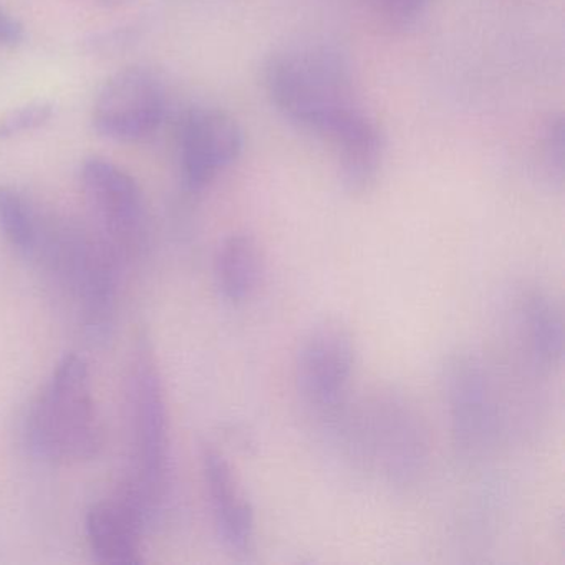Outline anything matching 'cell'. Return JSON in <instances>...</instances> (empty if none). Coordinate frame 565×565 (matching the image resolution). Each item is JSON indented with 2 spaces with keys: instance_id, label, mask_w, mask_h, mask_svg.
<instances>
[{
  "instance_id": "cell-1",
  "label": "cell",
  "mask_w": 565,
  "mask_h": 565,
  "mask_svg": "<svg viewBox=\"0 0 565 565\" xmlns=\"http://www.w3.org/2000/svg\"><path fill=\"white\" fill-rule=\"evenodd\" d=\"M264 88L280 115L310 134L330 138L363 110L352 71L335 49L297 45L267 58Z\"/></svg>"
},
{
  "instance_id": "cell-2",
  "label": "cell",
  "mask_w": 565,
  "mask_h": 565,
  "mask_svg": "<svg viewBox=\"0 0 565 565\" xmlns=\"http://www.w3.org/2000/svg\"><path fill=\"white\" fill-rule=\"evenodd\" d=\"M28 438L52 461H84L100 448L102 429L87 362L67 355L58 362L28 418Z\"/></svg>"
},
{
  "instance_id": "cell-3",
  "label": "cell",
  "mask_w": 565,
  "mask_h": 565,
  "mask_svg": "<svg viewBox=\"0 0 565 565\" xmlns=\"http://www.w3.org/2000/svg\"><path fill=\"white\" fill-rule=\"evenodd\" d=\"M443 390L456 449L468 461H481L499 436V405L486 363L471 352L449 356Z\"/></svg>"
},
{
  "instance_id": "cell-4",
  "label": "cell",
  "mask_w": 565,
  "mask_h": 565,
  "mask_svg": "<svg viewBox=\"0 0 565 565\" xmlns=\"http://www.w3.org/2000/svg\"><path fill=\"white\" fill-rule=\"evenodd\" d=\"M363 438L392 484L409 486L425 472L428 435L415 406L395 393H382L365 413Z\"/></svg>"
},
{
  "instance_id": "cell-5",
  "label": "cell",
  "mask_w": 565,
  "mask_h": 565,
  "mask_svg": "<svg viewBox=\"0 0 565 565\" xmlns=\"http://www.w3.org/2000/svg\"><path fill=\"white\" fill-rule=\"evenodd\" d=\"M167 111V92L160 78L143 67L111 75L95 98L92 124L100 137L137 143L160 128Z\"/></svg>"
},
{
  "instance_id": "cell-6",
  "label": "cell",
  "mask_w": 565,
  "mask_h": 565,
  "mask_svg": "<svg viewBox=\"0 0 565 565\" xmlns=\"http://www.w3.org/2000/svg\"><path fill=\"white\" fill-rule=\"evenodd\" d=\"M355 339L345 323L327 319L303 335L296 356V382L307 405L332 412L342 403L355 366Z\"/></svg>"
},
{
  "instance_id": "cell-7",
  "label": "cell",
  "mask_w": 565,
  "mask_h": 565,
  "mask_svg": "<svg viewBox=\"0 0 565 565\" xmlns=\"http://www.w3.org/2000/svg\"><path fill=\"white\" fill-rule=\"evenodd\" d=\"M131 425L137 445L138 484L134 491L143 499L157 501L163 494L170 471L168 413L160 376L150 360H138L130 380Z\"/></svg>"
},
{
  "instance_id": "cell-8",
  "label": "cell",
  "mask_w": 565,
  "mask_h": 565,
  "mask_svg": "<svg viewBox=\"0 0 565 565\" xmlns=\"http://www.w3.org/2000/svg\"><path fill=\"white\" fill-rule=\"evenodd\" d=\"M81 183L87 203L110 239L134 249L145 234V198L130 173L114 161L90 157L81 167Z\"/></svg>"
},
{
  "instance_id": "cell-9",
  "label": "cell",
  "mask_w": 565,
  "mask_h": 565,
  "mask_svg": "<svg viewBox=\"0 0 565 565\" xmlns=\"http://www.w3.org/2000/svg\"><path fill=\"white\" fill-rule=\"evenodd\" d=\"M239 124L220 108H193L181 124L180 161L184 186L201 191L243 153Z\"/></svg>"
},
{
  "instance_id": "cell-10",
  "label": "cell",
  "mask_w": 565,
  "mask_h": 565,
  "mask_svg": "<svg viewBox=\"0 0 565 565\" xmlns=\"http://www.w3.org/2000/svg\"><path fill=\"white\" fill-rule=\"evenodd\" d=\"M147 514V505L131 491L92 505L87 535L95 561L107 565L141 564V531Z\"/></svg>"
},
{
  "instance_id": "cell-11",
  "label": "cell",
  "mask_w": 565,
  "mask_h": 565,
  "mask_svg": "<svg viewBox=\"0 0 565 565\" xmlns=\"http://www.w3.org/2000/svg\"><path fill=\"white\" fill-rule=\"evenodd\" d=\"M512 332L519 350L539 372H551L564 356V317L554 297L525 289L512 306Z\"/></svg>"
},
{
  "instance_id": "cell-12",
  "label": "cell",
  "mask_w": 565,
  "mask_h": 565,
  "mask_svg": "<svg viewBox=\"0 0 565 565\" xmlns=\"http://www.w3.org/2000/svg\"><path fill=\"white\" fill-rule=\"evenodd\" d=\"M204 478L213 504L217 534L236 554H247L254 542V511L230 461L216 449L203 456Z\"/></svg>"
},
{
  "instance_id": "cell-13",
  "label": "cell",
  "mask_w": 565,
  "mask_h": 565,
  "mask_svg": "<svg viewBox=\"0 0 565 565\" xmlns=\"http://www.w3.org/2000/svg\"><path fill=\"white\" fill-rule=\"evenodd\" d=\"M329 140L335 148L343 188L352 194L369 191L379 180L385 157V141L376 121L362 110Z\"/></svg>"
},
{
  "instance_id": "cell-14",
  "label": "cell",
  "mask_w": 565,
  "mask_h": 565,
  "mask_svg": "<svg viewBox=\"0 0 565 565\" xmlns=\"http://www.w3.org/2000/svg\"><path fill=\"white\" fill-rule=\"evenodd\" d=\"M263 276V253L256 237L246 233L226 237L217 249L214 277L221 296L241 303L253 296Z\"/></svg>"
},
{
  "instance_id": "cell-15",
  "label": "cell",
  "mask_w": 565,
  "mask_h": 565,
  "mask_svg": "<svg viewBox=\"0 0 565 565\" xmlns=\"http://www.w3.org/2000/svg\"><path fill=\"white\" fill-rule=\"evenodd\" d=\"M0 231L22 253H35L41 246L38 216L25 198L11 186H0Z\"/></svg>"
},
{
  "instance_id": "cell-16",
  "label": "cell",
  "mask_w": 565,
  "mask_h": 565,
  "mask_svg": "<svg viewBox=\"0 0 565 565\" xmlns=\"http://www.w3.org/2000/svg\"><path fill=\"white\" fill-rule=\"evenodd\" d=\"M52 102L38 100L12 108L0 117V141L11 140L45 127L54 118Z\"/></svg>"
},
{
  "instance_id": "cell-17",
  "label": "cell",
  "mask_w": 565,
  "mask_h": 565,
  "mask_svg": "<svg viewBox=\"0 0 565 565\" xmlns=\"http://www.w3.org/2000/svg\"><path fill=\"white\" fill-rule=\"evenodd\" d=\"M564 118L554 117L542 128L541 140H539V160H541L545 178L557 186H562L564 183Z\"/></svg>"
},
{
  "instance_id": "cell-18",
  "label": "cell",
  "mask_w": 565,
  "mask_h": 565,
  "mask_svg": "<svg viewBox=\"0 0 565 565\" xmlns=\"http://www.w3.org/2000/svg\"><path fill=\"white\" fill-rule=\"evenodd\" d=\"M429 0H372L376 15L386 28L405 31L425 14Z\"/></svg>"
},
{
  "instance_id": "cell-19",
  "label": "cell",
  "mask_w": 565,
  "mask_h": 565,
  "mask_svg": "<svg viewBox=\"0 0 565 565\" xmlns=\"http://www.w3.org/2000/svg\"><path fill=\"white\" fill-rule=\"evenodd\" d=\"M25 39V29L14 15L0 6V45L15 47Z\"/></svg>"
},
{
  "instance_id": "cell-20",
  "label": "cell",
  "mask_w": 565,
  "mask_h": 565,
  "mask_svg": "<svg viewBox=\"0 0 565 565\" xmlns=\"http://www.w3.org/2000/svg\"><path fill=\"white\" fill-rule=\"evenodd\" d=\"M98 6L104 9H117L121 8V6L127 4L130 0H97Z\"/></svg>"
}]
</instances>
